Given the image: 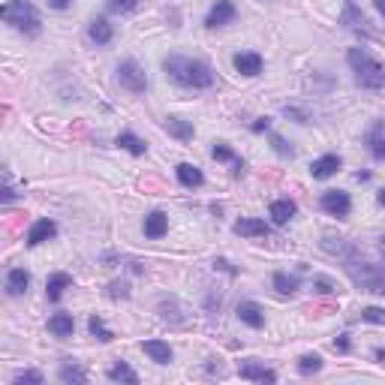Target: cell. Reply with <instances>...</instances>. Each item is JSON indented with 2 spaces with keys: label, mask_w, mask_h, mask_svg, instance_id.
Instances as JSON below:
<instances>
[{
  "label": "cell",
  "mask_w": 385,
  "mask_h": 385,
  "mask_svg": "<svg viewBox=\"0 0 385 385\" xmlns=\"http://www.w3.org/2000/svg\"><path fill=\"white\" fill-rule=\"evenodd\" d=\"M271 145H274V151L280 154V157H292V147L286 145V138H283V136H271Z\"/></svg>",
  "instance_id": "35"
},
{
  "label": "cell",
  "mask_w": 385,
  "mask_h": 385,
  "mask_svg": "<svg viewBox=\"0 0 385 385\" xmlns=\"http://www.w3.org/2000/svg\"><path fill=\"white\" fill-rule=\"evenodd\" d=\"M166 133L175 136L178 142H190L193 138V124L190 121H181V118H166Z\"/></svg>",
  "instance_id": "24"
},
{
  "label": "cell",
  "mask_w": 385,
  "mask_h": 385,
  "mask_svg": "<svg viewBox=\"0 0 385 385\" xmlns=\"http://www.w3.org/2000/svg\"><path fill=\"white\" fill-rule=\"evenodd\" d=\"M313 289L322 292V295H331V292H337V286H334L331 280H325V277H316V280H313Z\"/></svg>",
  "instance_id": "36"
},
{
  "label": "cell",
  "mask_w": 385,
  "mask_h": 385,
  "mask_svg": "<svg viewBox=\"0 0 385 385\" xmlns=\"http://www.w3.org/2000/svg\"><path fill=\"white\" fill-rule=\"evenodd\" d=\"M235 232L244 235V238H268L271 229L265 226V220H253V217H244L235 223Z\"/></svg>",
  "instance_id": "11"
},
{
  "label": "cell",
  "mask_w": 385,
  "mask_h": 385,
  "mask_svg": "<svg viewBox=\"0 0 385 385\" xmlns=\"http://www.w3.org/2000/svg\"><path fill=\"white\" fill-rule=\"evenodd\" d=\"M136 6H138V0H109L112 12H133Z\"/></svg>",
  "instance_id": "34"
},
{
  "label": "cell",
  "mask_w": 385,
  "mask_h": 385,
  "mask_svg": "<svg viewBox=\"0 0 385 385\" xmlns=\"http://www.w3.org/2000/svg\"><path fill=\"white\" fill-rule=\"evenodd\" d=\"M367 147H371V154L376 160H385V124L382 121L371 127V133H367Z\"/></svg>",
  "instance_id": "23"
},
{
  "label": "cell",
  "mask_w": 385,
  "mask_h": 385,
  "mask_svg": "<svg viewBox=\"0 0 385 385\" xmlns=\"http://www.w3.org/2000/svg\"><path fill=\"white\" fill-rule=\"evenodd\" d=\"M57 235V223L54 220H48V217H43V220H37L34 226H30V232H28V247H39L43 241H52Z\"/></svg>",
  "instance_id": "7"
},
{
  "label": "cell",
  "mask_w": 385,
  "mask_h": 385,
  "mask_svg": "<svg viewBox=\"0 0 385 385\" xmlns=\"http://www.w3.org/2000/svg\"><path fill=\"white\" fill-rule=\"evenodd\" d=\"M334 349H337V352H349V337H346V334H343L340 340H334Z\"/></svg>",
  "instance_id": "39"
},
{
  "label": "cell",
  "mask_w": 385,
  "mask_h": 385,
  "mask_svg": "<svg viewBox=\"0 0 385 385\" xmlns=\"http://www.w3.org/2000/svg\"><path fill=\"white\" fill-rule=\"evenodd\" d=\"M178 171V181H181L184 187H202L205 184V175H202V169L199 166H193V163H181V166L175 169Z\"/></svg>",
  "instance_id": "22"
},
{
  "label": "cell",
  "mask_w": 385,
  "mask_h": 385,
  "mask_svg": "<svg viewBox=\"0 0 385 385\" xmlns=\"http://www.w3.org/2000/svg\"><path fill=\"white\" fill-rule=\"evenodd\" d=\"M109 379L112 382H129V385H136L138 382V373L127 362H118V364L109 367Z\"/></svg>",
  "instance_id": "25"
},
{
  "label": "cell",
  "mask_w": 385,
  "mask_h": 385,
  "mask_svg": "<svg viewBox=\"0 0 385 385\" xmlns=\"http://www.w3.org/2000/svg\"><path fill=\"white\" fill-rule=\"evenodd\" d=\"M214 160H220V163H232V166H235V175H241V169H244V163L235 157V154L229 151L226 145H214Z\"/></svg>",
  "instance_id": "31"
},
{
  "label": "cell",
  "mask_w": 385,
  "mask_h": 385,
  "mask_svg": "<svg viewBox=\"0 0 385 385\" xmlns=\"http://www.w3.org/2000/svg\"><path fill=\"white\" fill-rule=\"evenodd\" d=\"M373 3H376V10H379L382 19H385V0H373Z\"/></svg>",
  "instance_id": "41"
},
{
  "label": "cell",
  "mask_w": 385,
  "mask_h": 385,
  "mask_svg": "<svg viewBox=\"0 0 385 385\" xmlns=\"http://www.w3.org/2000/svg\"><path fill=\"white\" fill-rule=\"evenodd\" d=\"M118 81L121 87H127L129 94H145L147 91V76L142 72V67H138L136 61H124L118 67Z\"/></svg>",
  "instance_id": "5"
},
{
  "label": "cell",
  "mask_w": 385,
  "mask_h": 385,
  "mask_svg": "<svg viewBox=\"0 0 385 385\" xmlns=\"http://www.w3.org/2000/svg\"><path fill=\"white\" fill-rule=\"evenodd\" d=\"M379 205H382V208H385V187H382V190H379Z\"/></svg>",
  "instance_id": "42"
},
{
  "label": "cell",
  "mask_w": 385,
  "mask_h": 385,
  "mask_svg": "<svg viewBox=\"0 0 385 385\" xmlns=\"http://www.w3.org/2000/svg\"><path fill=\"white\" fill-rule=\"evenodd\" d=\"M271 127V118H259L256 124H253V133H262V129H268Z\"/></svg>",
  "instance_id": "38"
},
{
  "label": "cell",
  "mask_w": 385,
  "mask_h": 385,
  "mask_svg": "<svg viewBox=\"0 0 385 385\" xmlns=\"http://www.w3.org/2000/svg\"><path fill=\"white\" fill-rule=\"evenodd\" d=\"M235 313H238V319L244 325H250V329H262V325H265V310H262L256 301H241Z\"/></svg>",
  "instance_id": "10"
},
{
  "label": "cell",
  "mask_w": 385,
  "mask_h": 385,
  "mask_svg": "<svg viewBox=\"0 0 385 385\" xmlns=\"http://www.w3.org/2000/svg\"><path fill=\"white\" fill-rule=\"evenodd\" d=\"M295 211L298 208H295L292 199H277V202H271V211H268V214H271V220L277 226H286L295 217Z\"/></svg>",
  "instance_id": "20"
},
{
  "label": "cell",
  "mask_w": 385,
  "mask_h": 385,
  "mask_svg": "<svg viewBox=\"0 0 385 385\" xmlns=\"http://www.w3.org/2000/svg\"><path fill=\"white\" fill-rule=\"evenodd\" d=\"M72 286V277L70 274H63V271H57L48 277V283H45V295H48V301H61V295L63 289H70Z\"/></svg>",
  "instance_id": "21"
},
{
  "label": "cell",
  "mask_w": 385,
  "mask_h": 385,
  "mask_svg": "<svg viewBox=\"0 0 385 385\" xmlns=\"http://www.w3.org/2000/svg\"><path fill=\"white\" fill-rule=\"evenodd\" d=\"M298 277H295V274H286V271H277L274 274V289L277 292H280V295H292L295 289H298Z\"/></svg>",
  "instance_id": "27"
},
{
  "label": "cell",
  "mask_w": 385,
  "mask_h": 385,
  "mask_svg": "<svg viewBox=\"0 0 385 385\" xmlns=\"http://www.w3.org/2000/svg\"><path fill=\"white\" fill-rule=\"evenodd\" d=\"M70 3H72V0H48V6H52V10H67Z\"/></svg>",
  "instance_id": "40"
},
{
  "label": "cell",
  "mask_w": 385,
  "mask_h": 385,
  "mask_svg": "<svg viewBox=\"0 0 385 385\" xmlns=\"http://www.w3.org/2000/svg\"><path fill=\"white\" fill-rule=\"evenodd\" d=\"M322 371V358L316 355V352H307V355H301V362H298V373L301 376H313Z\"/></svg>",
  "instance_id": "28"
},
{
  "label": "cell",
  "mask_w": 385,
  "mask_h": 385,
  "mask_svg": "<svg viewBox=\"0 0 385 385\" xmlns=\"http://www.w3.org/2000/svg\"><path fill=\"white\" fill-rule=\"evenodd\" d=\"M362 319H364V322L385 325V310H382V307H364V310H362Z\"/></svg>",
  "instance_id": "32"
},
{
  "label": "cell",
  "mask_w": 385,
  "mask_h": 385,
  "mask_svg": "<svg viewBox=\"0 0 385 385\" xmlns=\"http://www.w3.org/2000/svg\"><path fill=\"white\" fill-rule=\"evenodd\" d=\"M238 373H241V379H250V382H277V373L271 371V367H259L253 362L241 364Z\"/></svg>",
  "instance_id": "16"
},
{
  "label": "cell",
  "mask_w": 385,
  "mask_h": 385,
  "mask_svg": "<svg viewBox=\"0 0 385 385\" xmlns=\"http://www.w3.org/2000/svg\"><path fill=\"white\" fill-rule=\"evenodd\" d=\"M232 19H235V3L232 0H217V3L211 6L205 24H208V28H223V24H229Z\"/></svg>",
  "instance_id": "9"
},
{
  "label": "cell",
  "mask_w": 385,
  "mask_h": 385,
  "mask_svg": "<svg viewBox=\"0 0 385 385\" xmlns=\"http://www.w3.org/2000/svg\"><path fill=\"white\" fill-rule=\"evenodd\" d=\"M87 329H91V334H94V337H96V340H103V343L114 340V334H112L109 329H105V322H103L100 316H91V319H87Z\"/></svg>",
  "instance_id": "30"
},
{
  "label": "cell",
  "mask_w": 385,
  "mask_h": 385,
  "mask_svg": "<svg viewBox=\"0 0 385 385\" xmlns=\"http://www.w3.org/2000/svg\"><path fill=\"white\" fill-rule=\"evenodd\" d=\"M163 70L166 76L181 87H193V91H205V87L214 85V70L205 61H196V57H184V54H169L163 61Z\"/></svg>",
  "instance_id": "1"
},
{
  "label": "cell",
  "mask_w": 385,
  "mask_h": 385,
  "mask_svg": "<svg viewBox=\"0 0 385 385\" xmlns=\"http://www.w3.org/2000/svg\"><path fill=\"white\" fill-rule=\"evenodd\" d=\"M379 250H382V256H385V238H379Z\"/></svg>",
  "instance_id": "43"
},
{
  "label": "cell",
  "mask_w": 385,
  "mask_h": 385,
  "mask_svg": "<svg viewBox=\"0 0 385 385\" xmlns=\"http://www.w3.org/2000/svg\"><path fill=\"white\" fill-rule=\"evenodd\" d=\"M87 37H91V43L96 45H109L112 43V37H114V28L109 24V19H94L91 21V28H87Z\"/></svg>",
  "instance_id": "15"
},
{
  "label": "cell",
  "mask_w": 385,
  "mask_h": 385,
  "mask_svg": "<svg viewBox=\"0 0 385 385\" xmlns=\"http://www.w3.org/2000/svg\"><path fill=\"white\" fill-rule=\"evenodd\" d=\"M343 268H346L349 280L358 286V289L364 292H376V295H385V271L379 265H373V262L362 259L355 250H346L343 253Z\"/></svg>",
  "instance_id": "2"
},
{
  "label": "cell",
  "mask_w": 385,
  "mask_h": 385,
  "mask_svg": "<svg viewBox=\"0 0 385 385\" xmlns=\"http://www.w3.org/2000/svg\"><path fill=\"white\" fill-rule=\"evenodd\" d=\"M109 295H112V298H127V295H129L127 283H112L109 286Z\"/></svg>",
  "instance_id": "37"
},
{
  "label": "cell",
  "mask_w": 385,
  "mask_h": 385,
  "mask_svg": "<svg viewBox=\"0 0 385 385\" xmlns=\"http://www.w3.org/2000/svg\"><path fill=\"white\" fill-rule=\"evenodd\" d=\"M343 166V160L337 157V154H325V157H319L310 163V175L316 178V181H325V178H331V175H337Z\"/></svg>",
  "instance_id": "8"
},
{
  "label": "cell",
  "mask_w": 385,
  "mask_h": 385,
  "mask_svg": "<svg viewBox=\"0 0 385 385\" xmlns=\"http://www.w3.org/2000/svg\"><path fill=\"white\" fill-rule=\"evenodd\" d=\"M48 331H52L54 337H70V334L76 331V319H72V313H54L48 319Z\"/></svg>",
  "instance_id": "19"
},
{
  "label": "cell",
  "mask_w": 385,
  "mask_h": 385,
  "mask_svg": "<svg viewBox=\"0 0 385 385\" xmlns=\"http://www.w3.org/2000/svg\"><path fill=\"white\" fill-rule=\"evenodd\" d=\"M322 208L329 211L331 217H349L352 199L346 190H329V193H322Z\"/></svg>",
  "instance_id": "6"
},
{
  "label": "cell",
  "mask_w": 385,
  "mask_h": 385,
  "mask_svg": "<svg viewBox=\"0 0 385 385\" xmlns=\"http://www.w3.org/2000/svg\"><path fill=\"white\" fill-rule=\"evenodd\" d=\"M232 63L241 76H259L262 72V54H256V52H238Z\"/></svg>",
  "instance_id": "12"
},
{
  "label": "cell",
  "mask_w": 385,
  "mask_h": 385,
  "mask_svg": "<svg viewBox=\"0 0 385 385\" xmlns=\"http://www.w3.org/2000/svg\"><path fill=\"white\" fill-rule=\"evenodd\" d=\"M142 352L151 358V362H157V364H169L171 362V346H169V343H163V340H145Z\"/></svg>",
  "instance_id": "17"
},
{
  "label": "cell",
  "mask_w": 385,
  "mask_h": 385,
  "mask_svg": "<svg viewBox=\"0 0 385 385\" xmlns=\"http://www.w3.org/2000/svg\"><path fill=\"white\" fill-rule=\"evenodd\" d=\"M166 232H169V217L163 214V211H154V214H147V217H145V235H147L151 241L163 238Z\"/></svg>",
  "instance_id": "14"
},
{
  "label": "cell",
  "mask_w": 385,
  "mask_h": 385,
  "mask_svg": "<svg viewBox=\"0 0 385 385\" xmlns=\"http://www.w3.org/2000/svg\"><path fill=\"white\" fill-rule=\"evenodd\" d=\"M12 382H15V385H24V382L39 385V382H43V373H39V371H21V373H15Z\"/></svg>",
  "instance_id": "33"
},
{
  "label": "cell",
  "mask_w": 385,
  "mask_h": 385,
  "mask_svg": "<svg viewBox=\"0 0 385 385\" xmlns=\"http://www.w3.org/2000/svg\"><path fill=\"white\" fill-rule=\"evenodd\" d=\"M340 21L346 24L349 30H355V34H364V37H373V30H371V24H367V19L362 12L355 10V6H346L343 10V15H340Z\"/></svg>",
  "instance_id": "13"
},
{
  "label": "cell",
  "mask_w": 385,
  "mask_h": 385,
  "mask_svg": "<svg viewBox=\"0 0 385 385\" xmlns=\"http://www.w3.org/2000/svg\"><path fill=\"white\" fill-rule=\"evenodd\" d=\"M346 61H349L352 72H355V81L364 91H379V87H385V67L367 48H349Z\"/></svg>",
  "instance_id": "3"
},
{
  "label": "cell",
  "mask_w": 385,
  "mask_h": 385,
  "mask_svg": "<svg viewBox=\"0 0 385 385\" xmlns=\"http://www.w3.org/2000/svg\"><path fill=\"white\" fill-rule=\"evenodd\" d=\"M28 286H30V274L24 271V268H12V271L6 274V292H10L12 298L28 292Z\"/></svg>",
  "instance_id": "18"
},
{
  "label": "cell",
  "mask_w": 385,
  "mask_h": 385,
  "mask_svg": "<svg viewBox=\"0 0 385 385\" xmlns=\"http://www.w3.org/2000/svg\"><path fill=\"white\" fill-rule=\"evenodd\" d=\"M118 147H124V151H129L133 157H145V151H147V145L142 142L138 136H133V133H121L118 136V142H114Z\"/></svg>",
  "instance_id": "26"
},
{
  "label": "cell",
  "mask_w": 385,
  "mask_h": 385,
  "mask_svg": "<svg viewBox=\"0 0 385 385\" xmlns=\"http://www.w3.org/2000/svg\"><path fill=\"white\" fill-rule=\"evenodd\" d=\"M0 19H3L6 24H12L15 30H21V34H28V37H37L39 30H43L39 12L30 0H10V3H3Z\"/></svg>",
  "instance_id": "4"
},
{
  "label": "cell",
  "mask_w": 385,
  "mask_h": 385,
  "mask_svg": "<svg viewBox=\"0 0 385 385\" xmlns=\"http://www.w3.org/2000/svg\"><path fill=\"white\" fill-rule=\"evenodd\" d=\"M57 376H61V382H79V385H81V382H87V373L81 371L79 364H63Z\"/></svg>",
  "instance_id": "29"
}]
</instances>
